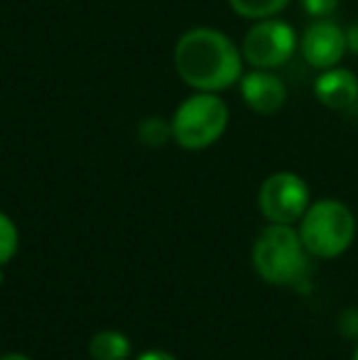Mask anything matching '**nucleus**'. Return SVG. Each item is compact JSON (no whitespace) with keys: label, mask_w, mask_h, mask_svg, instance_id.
Returning a JSON list of instances; mask_svg holds the SVG:
<instances>
[{"label":"nucleus","mask_w":358,"mask_h":360,"mask_svg":"<svg viewBox=\"0 0 358 360\" xmlns=\"http://www.w3.org/2000/svg\"><path fill=\"white\" fill-rule=\"evenodd\" d=\"M174 69L189 89L219 94L241 81L243 54L221 30L194 27L174 47Z\"/></svg>","instance_id":"f257e3e1"},{"label":"nucleus","mask_w":358,"mask_h":360,"mask_svg":"<svg viewBox=\"0 0 358 360\" xmlns=\"http://www.w3.org/2000/svg\"><path fill=\"white\" fill-rule=\"evenodd\" d=\"M300 231L287 223H270L253 243V267L265 282L277 287H309L312 262Z\"/></svg>","instance_id":"f03ea898"},{"label":"nucleus","mask_w":358,"mask_h":360,"mask_svg":"<svg viewBox=\"0 0 358 360\" xmlns=\"http://www.w3.org/2000/svg\"><path fill=\"white\" fill-rule=\"evenodd\" d=\"M297 231L312 257L334 260L354 245L356 216L344 201L319 199L309 204Z\"/></svg>","instance_id":"7ed1b4c3"},{"label":"nucleus","mask_w":358,"mask_h":360,"mask_svg":"<svg viewBox=\"0 0 358 360\" xmlns=\"http://www.w3.org/2000/svg\"><path fill=\"white\" fill-rule=\"evenodd\" d=\"M229 128V105L219 94L196 91L172 115L174 143L184 150H206Z\"/></svg>","instance_id":"20e7f679"},{"label":"nucleus","mask_w":358,"mask_h":360,"mask_svg":"<svg viewBox=\"0 0 358 360\" xmlns=\"http://www.w3.org/2000/svg\"><path fill=\"white\" fill-rule=\"evenodd\" d=\"M297 49H300V37L295 27L280 18L255 20L241 44L243 62H248L253 69H270V72L285 67Z\"/></svg>","instance_id":"39448f33"},{"label":"nucleus","mask_w":358,"mask_h":360,"mask_svg":"<svg viewBox=\"0 0 358 360\" xmlns=\"http://www.w3.org/2000/svg\"><path fill=\"white\" fill-rule=\"evenodd\" d=\"M312 204L309 186L295 172H275L263 181L258 194L260 214L268 223H287L295 226L302 221Z\"/></svg>","instance_id":"423d86ee"},{"label":"nucleus","mask_w":358,"mask_h":360,"mask_svg":"<svg viewBox=\"0 0 358 360\" xmlns=\"http://www.w3.org/2000/svg\"><path fill=\"white\" fill-rule=\"evenodd\" d=\"M300 52H302V59H305L312 69L324 72V69L339 67L341 59L349 54L344 27L336 25L331 18L312 20L300 37Z\"/></svg>","instance_id":"0eeeda50"},{"label":"nucleus","mask_w":358,"mask_h":360,"mask_svg":"<svg viewBox=\"0 0 358 360\" xmlns=\"http://www.w3.org/2000/svg\"><path fill=\"white\" fill-rule=\"evenodd\" d=\"M241 96L245 105L258 115H272L285 105L287 86L270 69H253L241 76Z\"/></svg>","instance_id":"6e6552de"},{"label":"nucleus","mask_w":358,"mask_h":360,"mask_svg":"<svg viewBox=\"0 0 358 360\" xmlns=\"http://www.w3.org/2000/svg\"><path fill=\"white\" fill-rule=\"evenodd\" d=\"M314 98L324 108L349 110L358 101V76L346 67H331L314 79Z\"/></svg>","instance_id":"1a4fd4ad"},{"label":"nucleus","mask_w":358,"mask_h":360,"mask_svg":"<svg viewBox=\"0 0 358 360\" xmlns=\"http://www.w3.org/2000/svg\"><path fill=\"white\" fill-rule=\"evenodd\" d=\"M91 360H128L130 341L120 331H98L89 341Z\"/></svg>","instance_id":"9d476101"},{"label":"nucleus","mask_w":358,"mask_h":360,"mask_svg":"<svg viewBox=\"0 0 358 360\" xmlns=\"http://www.w3.org/2000/svg\"><path fill=\"white\" fill-rule=\"evenodd\" d=\"M292 0H229L231 10L245 20L277 18Z\"/></svg>","instance_id":"9b49d317"},{"label":"nucleus","mask_w":358,"mask_h":360,"mask_svg":"<svg viewBox=\"0 0 358 360\" xmlns=\"http://www.w3.org/2000/svg\"><path fill=\"white\" fill-rule=\"evenodd\" d=\"M138 138L145 147H165L170 140H174L172 135V120L160 118V115H150L138 125Z\"/></svg>","instance_id":"f8f14e48"},{"label":"nucleus","mask_w":358,"mask_h":360,"mask_svg":"<svg viewBox=\"0 0 358 360\" xmlns=\"http://www.w3.org/2000/svg\"><path fill=\"white\" fill-rule=\"evenodd\" d=\"M20 245V236H18V226L13 223V218L0 211V265L10 262L18 252Z\"/></svg>","instance_id":"ddd939ff"},{"label":"nucleus","mask_w":358,"mask_h":360,"mask_svg":"<svg viewBox=\"0 0 358 360\" xmlns=\"http://www.w3.org/2000/svg\"><path fill=\"white\" fill-rule=\"evenodd\" d=\"M341 0H300L302 10L309 15L312 20H324V18H331L339 8Z\"/></svg>","instance_id":"4468645a"},{"label":"nucleus","mask_w":358,"mask_h":360,"mask_svg":"<svg viewBox=\"0 0 358 360\" xmlns=\"http://www.w3.org/2000/svg\"><path fill=\"white\" fill-rule=\"evenodd\" d=\"M346 32V49L349 54H358V22H351L349 27H344Z\"/></svg>","instance_id":"2eb2a0df"},{"label":"nucleus","mask_w":358,"mask_h":360,"mask_svg":"<svg viewBox=\"0 0 358 360\" xmlns=\"http://www.w3.org/2000/svg\"><path fill=\"white\" fill-rule=\"evenodd\" d=\"M135 360H177V358L167 351H145L143 356H138Z\"/></svg>","instance_id":"dca6fc26"},{"label":"nucleus","mask_w":358,"mask_h":360,"mask_svg":"<svg viewBox=\"0 0 358 360\" xmlns=\"http://www.w3.org/2000/svg\"><path fill=\"white\" fill-rule=\"evenodd\" d=\"M0 360H32L30 356H23V353H8V356H3Z\"/></svg>","instance_id":"f3484780"},{"label":"nucleus","mask_w":358,"mask_h":360,"mask_svg":"<svg viewBox=\"0 0 358 360\" xmlns=\"http://www.w3.org/2000/svg\"><path fill=\"white\" fill-rule=\"evenodd\" d=\"M354 360H358V343H356V348H354Z\"/></svg>","instance_id":"a211bd4d"},{"label":"nucleus","mask_w":358,"mask_h":360,"mask_svg":"<svg viewBox=\"0 0 358 360\" xmlns=\"http://www.w3.org/2000/svg\"><path fill=\"white\" fill-rule=\"evenodd\" d=\"M0 267H3V265H0ZM3 280H5V275H3V270H0V285H3Z\"/></svg>","instance_id":"6ab92c4d"}]
</instances>
